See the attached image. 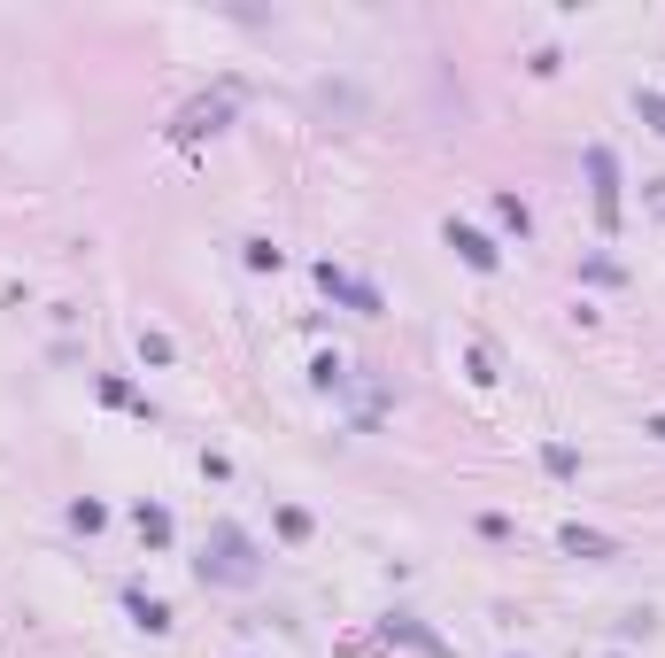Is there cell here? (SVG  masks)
<instances>
[{"mask_svg":"<svg viewBox=\"0 0 665 658\" xmlns=\"http://www.w3.org/2000/svg\"><path fill=\"white\" fill-rule=\"evenodd\" d=\"M256 573H263L256 542L240 535L232 519H217V535H209V550H202V581H225V589H248Z\"/></svg>","mask_w":665,"mask_h":658,"instance_id":"cell-1","label":"cell"},{"mask_svg":"<svg viewBox=\"0 0 665 658\" xmlns=\"http://www.w3.org/2000/svg\"><path fill=\"white\" fill-rule=\"evenodd\" d=\"M449 240H457V248H464V264L495 271V248H488V240H480V233H472V225H457V217H449Z\"/></svg>","mask_w":665,"mask_h":658,"instance_id":"cell-2","label":"cell"},{"mask_svg":"<svg viewBox=\"0 0 665 658\" xmlns=\"http://www.w3.org/2000/svg\"><path fill=\"white\" fill-rule=\"evenodd\" d=\"M217 124H225V101H194V109H186V124H178V132H186V140H194V132H217Z\"/></svg>","mask_w":665,"mask_h":658,"instance_id":"cell-3","label":"cell"},{"mask_svg":"<svg viewBox=\"0 0 665 658\" xmlns=\"http://www.w3.org/2000/svg\"><path fill=\"white\" fill-rule=\"evenodd\" d=\"M132 620H140L147 635H163V628H171V612H163L155 597H140V589H132Z\"/></svg>","mask_w":665,"mask_h":658,"instance_id":"cell-4","label":"cell"},{"mask_svg":"<svg viewBox=\"0 0 665 658\" xmlns=\"http://www.w3.org/2000/svg\"><path fill=\"white\" fill-rule=\"evenodd\" d=\"M565 550H588V558H611L604 535H580V527H565Z\"/></svg>","mask_w":665,"mask_h":658,"instance_id":"cell-5","label":"cell"},{"mask_svg":"<svg viewBox=\"0 0 665 658\" xmlns=\"http://www.w3.org/2000/svg\"><path fill=\"white\" fill-rule=\"evenodd\" d=\"M140 535H147V542H171V519H163V511H147V504H140Z\"/></svg>","mask_w":665,"mask_h":658,"instance_id":"cell-6","label":"cell"},{"mask_svg":"<svg viewBox=\"0 0 665 658\" xmlns=\"http://www.w3.org/2000/svg\"><path fill=\"white\" fill-rule=\"evenodd\" d=\"M635 109H642V117H650V124L665 132V93H635Z\"/></svg>","mask_w":665,"mask_h":658,"instance_id":"cell-7","label":"cell"},{"mask_svg":"<svg viewBox=\"0 0 665 658\" xmlns=\"http://www.w3.org/2000/svg\"><path fill=\"white\" fill-rule=\"evenodd\" d=\"M650 434H658V442H665V419H650Z\"/></svg>","mask_w":665,"mask_h":658,"instance_id":"cell-8","label":"cell"}]
</instances>
